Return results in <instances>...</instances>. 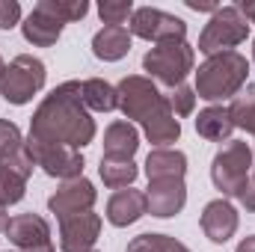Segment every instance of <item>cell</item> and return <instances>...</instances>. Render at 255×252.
Masks as SVG:
<instances>
[{"label": "cell", "mask_w": 255, "mask_h": 252, "mask_svg": "<svg viewBox=\"0 0 255 252\" xmlns=\"http://www.w3.org/2000/svg\"><path fill=\"white\" fill-rule=\"evenodd\" d=\"M30 139L83 148L95 139V119L83 104V83L65 80L36 107L30 119Z\"/></svg>", "instance_id": "obj_1"}, {"label": "cell", "mask_w": 255, "mask_h": 252, "mask_svg": "<svg viewBox=\"0 0 255 252\" xmlns=\"http://www.w3.org/2000/svg\"><path fill=\"white\" fill-rule=\"evenodd\" d=\"M250 80V63L244 54L229 51V54H217L208 57L196 71V98L205 101H226V98H238V92L244 89V83Z\"/></svg>", "instance_id": "obj_2"}, {"label": "cell", "mask_w": 255, "mask_h": 252, "mask_svg": "<svg viewBox=\"0 0 255 252\" xmlns=\"http://www.w3.org/2000/svg\"><path fill=\"white\" fill-rule=\"evenodd\" d=\"M253 148L244 139H229L211 160V181L226 199H238L253 175Z\"/></svg>", "instance_id": "obj_3"}, {"label": "cell", "mask_w": 255, "mask_h": 252, "mask_svg": "<svg viewBox=\"0 0 255 252\" xmlns=\"http://www.w3.org/2000/svg\"><path fill=\"white\" fill-rule=\"evenodd\" d=\"M116 95H119V110L125 113L128 122L145 125L151 116L169 110L166 95L151 83V77H142V74H128V77H122V83L116 86Z\"/></svg>", "instance_id": "obj_4"}, {"label": "cell", "mask_w": 255, "mask_h": 252, "mask_svg": "<svg viewBox=\"0 0 255 252\" xmlns=\"http://www.w3.org/2000/svg\"><path fill=\"white\" fill-rule=\"evenodd\" d=\"M247 36H250V24L241 15V9L238 6H220L199 36V51L208 57L229 54L241 42H247Z\"/></svg>", "instance_id": "obj_5"}, {"label": "cell", "mask_w": 255, "mask_h": 252, "mask_svg": "<svg viewBox=\"0 0 255 252\" xmlns=\"http://www.w3.org/2000/svg\"><path fill=\"white\" fill-rule=\"evenodd\" d=\"M45 80H48V71H45L42 60H36L30 54H18L0 74V95L6 104L21 107V104L33 101V95L45 86Z\"/></svg>", "instance_id": "obj_6"}, {"label": "cell", "mask_w": 255, "mask_h": 252, "mask_svg": "<svg viewBox=\"0 0 255 252\" xmlns=\"http://www.w3.org/2000/svg\"><path fill=\"white\" fill-rule=\"evenodd\" d=\"M193 63H196V54L187 42H163L142 57V68L169 89L184 83V77L193 71Z\"/></svg>", "instance_id": "obj_7"}, {"label": "cell", "mask_w": 255, "mask_h": 252, "mask_svg": "<svg viewBox=\"0 0 255 252\" xmlns=\"http://www.w3.org/2000/svg\"><path fill=\"white\" fill-rule=\"evenodd\" d=\"M128 30H130V36H139V39L154 42V45H163V42H187V24L178 15H169V12L154 9V6L133 9Z\"/></svg>", "instance_id": "obj_8"}, {"label": "cell", "mask_w": 255, "mask_h": 252, "mask_svg": "<svg viewBox=\"0 0 255 252\" xmlns=\"http://www.w3.org/2000/svg\"><path fill=\"white\" fill-rule=\"evenodd\" d=\"M27 151L33 154V163L45 175H51V178L71 181V178H80L83 175V154L77 148L54 145V142H36V139L27 136Z\"/></svg>", "instance_id": "obj_9"}, {"label": "cell", "mask_w": 255, "mask_h": 252, "mask_svg": "<svg viewBox=\"0 0 255 252\" xmlns=\"http://www.w3.org/2000/svg\"><path fill=\"white\" fill-rule=\"evenodd\" d=\"M6 238L18 252H54L51 226L39 214H18L6 226Z\"/></svg>", "instance_id": "obj_10"}, {"label": "cell", "mask_w": 255, "mask_h": 252, "mask_svg": "<svg viewBox=\"0 0 255 252\" xmlns=\"http://www.w3.org/2000/svg\"><path fill=\"white\" fill-rule=\"evenodd\" d=\"M101 235V217L92 211L60 220V250L63 252H92Z\"/></svg>", "instance_id": "obj_11"}, {"label": "cell", "mask_w": 255, "mask_h": 252, "mask_svg": "<svg viewBox=\"0 0 255 252\" xmlns=\"http://www.w3.org/2000/svg\"><path fill=\"white\" fill-rule=\"evenodd\" d=\"M95 199H98V193H95V187H92V181L80 175V178L63 181V187L48 199V208H51V214H57V220H65V217L92 211Z\"/></svg>", "instance_id": "obj_12"}, {"label": "cell", "mask_w": 255, "mask_h": 252, "mask_svg": "<svg viewBox=\"0 0 255 252\" xmlns=\"http://www.w3.org/2000/svg\"><path fill=\"white\" fill-rule=\"evenodd\" d=\"M187 205V187L184 178H166V181H148L145 190V208L151 217L169 220L175 214H181Z\"/></svg>", "instance_id": "obj_13"}, {"label": "cell", "mask_w": 255, "mask_h": 252, "mask_svg": "<svg viewBox=\"0 0 255 252\" xmlns=\"http://www.w3.org/2000/svg\"><path fill=\"white\" fill-rule=\"evenodd\" d=\"M199 223H202V232H205L208 241H214V244H226V241L235 238L241 220H238V211H235L232 202H226V199H214V202L205 205Z\"/></svg>", "instance_id": "obj_14"}, {"label": "cell", "mask_w": 255, "mask_h": 252, "mask_svg": "<svg viewBox=\"0 0 255 252\" xmlns=\"http://www.w3.org/2000/svg\"><path fill=\"white\" fill-rule=\"evenodd\" d=\"M148 214V208H145V193H139V190L133 187H125V190H116L113 196H110V202H107V220H110V226H116V229H128V226H133L139 217H145Z\"/></svg>", "instance_id": "obj_15"}, {"label": "cell", "mask_w": 255, "mask_h": 252, "mask_svg": "<svg viewBox=\"0 0 255 252\" xmlns=\"http://www.w3.org/2000/svg\"><path fill=\"white\" fill-rule=\"evenodd\" d=\"M187 172V154L178 148H154L145 157V175L148 181H166V178H184Z\"/></svg>", "instance_id": "obj_16"}, {"label": "cell", "mask_w": 255, "mask_h": 252, "mask_svg": "<svg viewBox=\"0 0 255 252\" xmlns=\"http://www.w3.org/2000/svg\"><path fill=\"white\" fill-rule=\"evenodd\" d=\"M130 30L125 27H101L92 39V54L104 63H119L130 51Z\"/></svg>", "instance_id": "obj_17"}, {"label": "cell", "mask_w": 255, "mask_h": 252, "mask_svg": "<svg viewBox=\"0 0 255 252\" xmlns=\"http://www.w3.org/2000/svg\"><path fill=\"white\" fill-rule=\"evenodd\" d=\"M63 21H57V18H51V15H45V12H39V9H33L27 18H24V24H21V33H24V39L30 42V45H36V48H51V45H57V39L63 36Z\"/></svg>", "instance_id": "obj_18"}, {"label": "cell", "mask_w": 255, "mask_h": 252, "mask_svg": "<svg viewBox=\"0 0 255 252\" xmlns=\"http://www.w3.org/2000/svg\"><path fill=\"white\" fill-rule=\"evenodd\" d=\"M136 148H139V130L130 122H113L104 130V157L133 160Z\"/></svg>", "instance_id": "obj_19"}, {"label": "cell", "mask_w": 255, "mask_h": 252, "mask_svg": "<svg viewBox=\"0 0 255 252\" xmlns=\"http://www.w3.org/2000/svg\"><path fill=\"white\" fill-rule=\"evenodd\" d=\"M232 116H229V107H220V104H211L205 110H199L196 116V133L208 142H223L232 136Z\"/></svg>", "instance_id": "obj_20"}, {"label": "cell", "mask_w": 255, "mask_h": 252, "mask_svg": "<svg viewBox=\"0 0 255 252\" xmlns=\"http://www.w3.org/2000/svg\"><path fill=\"white\" fill-rule=\"evenodd\" d=\"M83 104H86V110H95V113H110V110H116V107H119L116 86H110V83L101 80V77L83 80Z\"/></svg>", "instance_id": "obj_21"}, {"label": "cell", "mask_w": 255, "mask_h": 252, "mask_svg": "<svg viewBox=\"0 0 255 252\" xmlns=\"http://www.w3.org/2000/svg\"><path fill=\"white\" fill-rule=\"evenodd\" d=\"M145 139L151 142V145H157V148H166V145H172L178 136H181V122L172 116V110H166V113H157V116H151L145 125Z\"/></svg>", "instance_id": "obj_22"}, {"label": "cell", "mask_w": 255, "mask_h": 252, "mask_svg": "<svg viewBox=\"0 0 255 252\" xmlns=\"http://www.w3.org/2000/svg\"><path fill=\"white\" fill-rule=\"evenodd\" d=\"M98 175L107 187L113 190H125L136 181L139 169L133 160H122V157H101V166H98Z\"/></svg>", "instance_id": "obj_23"}, {"label": "cell", "mask_w": 255, "mask_h": 252, "mask_svg": "<svg viewBox=\"0 0 255 252\" xmlns=\"http://www.w3.org/2000/svg\"><path fill=\"white\" fill-rule=\"evenodd\" d=\"M36 9L51 15V18H57V21H63V24H68V21H80L86 15L89 3L86 0H39Z\"/></svg>", "instance_id": "obj_24"}, {"label": "cell", "mask_w": 255, "mask_h": 252, "mask_svg": "<svg viewBox=\"0 0 255 252\" xmlns=\"http://www.w3.org/2000/svg\"><path fill=\"white\" fill-rule=\"evenodd\" d=\"M229 116H232V125L244 127L255 136V89L250 86L247 95H238L232 104H229Z\"/></svg>", "instance_id": "obj_25"}, {"label": "cell", "mask_w": 255, "mask_h": 252, "mask_svg": "<svg viewBox=\"0 0 255 252\" xmlns=\"http://www.w3.org/2000/svg\"><path fill=\"white\" fill-rule=\"evenodd\" d=\"M27 193V178H21L15 169H9L6 163H0V202L9 208V205H18Z\"/></svg>", "instance_id": "obj_26"}, {"label": "cell", "mask_w": 255, "mask_h": 252, "mask_svg": "<svg viewBox=\"0 0 255 252\" xmlns=\"http://www.w3.org/2000/svg\"><path fill=\"white\" fill-rule=\"evenodd\" d=\"M133 15V3L130 0H101L98 3V18L104 21V27H122Z\"/></svg>", "instance_id": "obj_27"}, {"label": "cell", "mask_w": 255, "mask_h": 252, "mask_svg": "<svg viewBox=\"0 0 255 252\" xmlns=\"http://www.w3.org/2000/svg\"><path fill=\"white\" fill-rule=\"evenodd\" d=\"M21 148H24V136H21L18 125L9 119H0V160L15 157Z\"/></svg>", "instance_id": "obj_28"}, {"label": "cell", "mask_w": 255, "mask_h": 252, "mask_svg": "<svg viewBox=\"0 0 255 252\" xmlns=\"http://www.w3.org/2000/svg\"><path fill=\"white\" fill-rule=\"evenodd\" d=\"M166 101H169V110H172V116L178 119V116H190L193 110H196V89L193 86H175L169 95H166Z\"/></svg>", "instance_id": "obj_29"}, {"label": "cell", "mask_w": 255, "mask_h": 252, "mask_svg": "<svg viewBox=\"0 0 255 252\" xmlns=\"http://www.w3.org/2000/svg\"><path fill=\"white\" fill-rule=\"evenodd\" d=\"M169 244H172V238H166V235H139V238H133L130 244H128L125 252H166L169 250Z\"/></svg>", "instance_id": "obj_30"}, {"label": "cell", "mask_w": 255, "mask_h": 252, "mask_svg": "<svg viewBox=\"0 0 255 252\" xmlns=\"http://www.w3.org/2000/svg\"><path fill=\"white\" fill-rule=\"evenodd\" d=\"M21 21V3L18 0H0V30H12Z\"/></svg>", "instance_id": "obj_31"}, {"label": "cell", "mask_w": 255, "mask_h": 252, "mask_svg": "<svg viewBox=\"0 0 255 252\" xmlns=\"http://www.w3.org/2000/svg\"><path fill=\"white\" fill-rule=\"evenodd\" d=\"M238 202H241L247 211H255V166H253V175H250V181H247L244 193L238 196Z\"/></svg>", "instance_id": "obj_32"}, {"label": "cell", "mask_w": 255, "mask_h": 252, "mask_svg": "<svg viewBox=\"0 0 255 252\" xmlns=\"http://www.w3.org/2000/svg\"><path fill=\"white\" fill-rule=\"evenodd\" d=\"M184 3L190 6L193 12H211V15H214V12L220 9V3H214V0H184Z\"/></svg>", "instance_id": "obj_33"}, {"label": "cell", "mask_w": 255, "mask_h": 252, "mask_svg": "<svg viewBox=\"0 0 255 252\" xmlns=\"http://www.w3.org/2000/svg\"><path fill=\"white\" fill-rule=\"evenodd\" d=\"M238 9H241V15L247 18V24H255V0H244Z\"/></svg>", "instance_id": "obj_34"}, {"label": "cell", "mask_w": 255, "mask_h": 252, "mask_svg": "<svg viewBox=\"0 0 255 252\" xmlns=\"http://www.w3.org/2000/svg\"><path fill=\"white\" fill-rule=\"evenodd\" d=\"M235 252H255V235L253 238H244L241 244H238V250Z\"/></svg>", "instance_id": "obj_35"}, {"label": "cell", "mask_w": 255, "mask_h": 252, "mask_svg": "<svg viewBox=\"0 0 255 252\" xmlns=\"http://www.w3.org/2000/svg\"><path fill=\"white\" fill-rule=\"evenodd\" d=\"M6 226H9V214H6V205L0 202V232H6Z\"/></svg>", "instance_id": "obj_36"}, {"label": "cell", "mask_w": 255, "mask_h": 252, "mask_svg": "<svg viewBox=\"0 0 255 252\" xmlns=\"http://www.w3.org/2000/svg\"><path fill=\"white\" fill-rule=\"evenodd\" d=\"M166 252H190V250H187L181 241H175V238H172V244H169V250H166Z\"/></svg>", "instance_id": "obj_37"}, {"label": "cell", "mask_w": 255, "mask_h": 252, "mask_svg": "<svg viewBox=\"0 0 255 252\" xmlns=\"http://www.w3.org/2000/svg\"><path fill=\"white\" fill-rule=\"evenodd\" d=\"M3 68H6V63H3V57H0V74H3Z\"/></svg>", "instance_id": "obj_38"}, {"label": "cell", "mask_w": 255, "mask_h": 252, "mask_svg": "<svg viewBox=\"0 0 255 252\" xmlns=\"http://www.w3.org/2000/svg\"><path fill=\"white\" fill-rule=\"evenodd\" d=\"M253 60H255V39H253Z\"/></svg>", "instance_id": "obj_39"}, {"label": "cell", "mask_w": 255, "mask_h": 252, "mask_svg": "<svg viewBox=\"0 0 255 252\" xmlns=\"http://www.w3.org/2000/svg\"><path fill=\"white\" fill-rule=\"evenodd\" d=\"M92 252H95V250H92Z\"/></svg>", "instance_id": "obj_40"}]
</instances>
